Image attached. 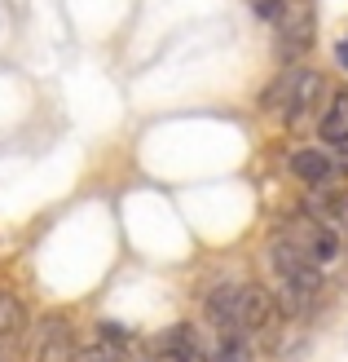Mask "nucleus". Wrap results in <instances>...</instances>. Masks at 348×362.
Masks as SVG:
<instances>
[{"instance_id": "1", "label": "nucleus", "mask_w": 348, "mask_h": 362, "mask_svg": "<svg viewBox=\"0 0 348 362\" xmlns=\"http://www.w3.org/2000/svg\"><path fill=\"white\" fill-rule=\"evenodd\" d=\"M278 305L265 287L256 283H221L208 292V318L216 322L221 336H251V332H265Z\"/></svg>"}, {"instance_id": "2", "label": "nucleus", "mask_w": 348, "mask_h": 362, "mask_svg": "<svg viewBox=\"0 0 348 362\" xmlns=\"http://www.w3.org/2000/svg\"><path fill=\"white\" fill-rule=\"evenodd\" d=\"M322 93H326V80H322V71H313V66H300V62H291L278 80H273L269 88H265V98H260V106L273 115V119H282L287 129H300V124L318 111V102H322Z\"/></svg>"}, {"instance_id": "3", "label": "nucleus", "mask_w": 348, "mask_h": 362, "mask_svg": "<svg viewBox=\"0 0 348 362\" xmlns=\"http://www.w3.org/2000/svg\"><path fill=\"white\" fill-rule=\"evenodd\" d=\"M269 269H273V283H278L273 305H278L282 314H304L308 300H313L318 287H322V269H313L304 257H296L278 234L269 239Z\"/></svg>"}, {"instance_id": "4", "label": "nucleus", "mask_w": 348, "mask_h": 362, "mask_svg": "<svg viewBox=\"0 0 348 362\" xmlns=\"http://www.w3.org/2000/svg\"><path fill=\"white\" fill-rule=\"evenodd\" d=\"M278 239L296 252V257H304L313 269H326V265L340 261V234H331L326 226H318L313 216H304V212L287 216L282 230H278Z\"/></svg>"}, {"instance_id": "5", "label": "nucleus", "mask_w": 348, "mask_h": 362, "mask_svg": "<svg viewBox=\"0 0 348 362\" xmlns=\"http://www.w3.org/2000/svg\"><path fill=\"white\" fill-rule=\"evenodd\" d=\"M141 362H208L203 354V332L181 322L172 332H159L141 345Z\"/></svg>"}, {"instance_id": "6", "label": "nucleus", "mask_w": 348, "mask_h": 362, "mask_svg": "<svg viewBox=\"0 0 348 362\" xmlns=\"http://www.w3.org/2000/svg\"><path fill=\"white\" fill-rule=\"evenodd\" d=\"M76 332L62 314H44L31 332V362H76Z\"/></svg>"}, {"instance_id": "7", "label": "nucleus", "mask_w": 348, "mask_h": 362, "mask_svg": "<svg viewBox=\"0 0 348 362\" xmlns=\"http://www.w3.org/2000/svg\"><path fill=\"white\" fill-rule=\"evenodd\" d=\"M313 35H318L313 5H287V9L278 13V58L291 66V62L300 58V53H308Z\"/></svg>"}, {"instance_id": "8", "label": "nucleus", "mask_w": 348, "mask_h": 362, "mask_svg": "<svg viewBox=\"0 0 348 362\" xmlns=\"http://www.w3.org/2000/svg\"><path fill=\"white\" fill-rule=\"evenodd\" d=\"M304 216H313L318 226H326L331 234H348V190L344 186H313L304 199Z\"/></svg>"}, {"instance_id": "9", "label": "nucleus", "mask_w": 348, "mask_h": 362, "mask_svg": "<svg viewBox=\"0 0 348 362\" xmlns=\"http://www.w3.org/2000/svg\"><path fill=\"white\" fill-rule=\"evenodd\" d=\"M287 168H291V177L300 181V186H326L331 181V173H335V164H331V155H326L322 146H296L287 155Z\"/></svg>"}, {"instance_id": "10", "label": "nucleus", "mask_w": 348, "mask_h": 362, "mask_svg": "<svg viewBox=\"0 0 348 362\" xmlns=\"http://www.w3.org/2000/svg\"><path fill=\"white\" fill-rule=\"evenodd\" d=\"M318 133H322V141H348V88H340V93L326 102V111H322V119H318Z\"/></svg>"}, {"instance_id": "11", "label": "nucleus", "mask_w": 348, "mask_h": 362, "mask_svg": "<svg viewBox=\"0 0 348 362\" xmlns=\"http://www.w3.org/2000/svg\"><path fill=\"white\" fill-rule=\"evenodd\" d=\"M23 327H27V310H23V305H18L9 292H0V340H5V336H18Z\"/></svg>"}, {"instance_id": "12", "label": "nucleus", "mask_w": 348, "mask_h": 362, "mask_svg": "<svg viewBox=\"0 0 348 362\" xmlns=\"http://www.w3.org/2000/svg\"><path fill=\"white\" fill-rule=\"evenodd\" d=\"M251 9L265 18V23H278V13L287 9V0H251Z\"/></svg>"}, {"instance_id": "13", "label": "nucleus", "mask_w": 348, "mask_h": 362, "mask_svg": "<svg viewBox=\"0 0 348 362\" xmlns=\"http://www.w3.org/2000/svg\"><path fill=\"white\" fill-rule=\"evenodd\" d=\"M76 362H133V354H111V349H88L84 358H76Z\"/></svg>"}, {"instance_id": "14", "label": "nucleus", "mask_w": 348, "mask_h": 362, "mask_svg": "<svg viewBox=\"0 0 348 362\" xmlns=\"http://www.w3.org/2000/svg\"><path fill=\"white\" fill-rule=\"evenodd\" d=\"M331 164H335L340 173H348V141H340V151H335V159H331Z\"/></svg>"}, {"instance_id": "15", "label": "nucleus", "mask_w": 348, "mask_h": 362, "mask_svg": "<svg viewBox=\"0 0 348 362\" xmlns=\"http://www.w3.org/2000/svg\"><path fill=\"white\" fill-rule=\"evenodd\" d=\"M335 58H340V66L348 71V35H344V40H340V49H335Z\"/></svg>"}]
</instances>
